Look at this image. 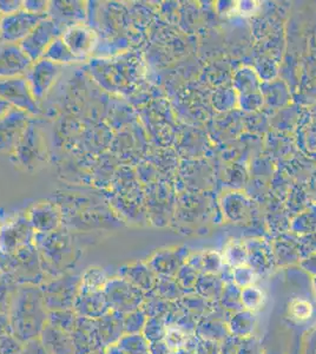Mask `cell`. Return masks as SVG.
<instances>
[{"label": "cell", "mask_w": 316, "mask_h": 354, "mask_svg": "<svg viewBox=\"0 0 316 354\" xmlns=\"http://www.w3.org/2000/svg\"><path fill=\"white\" fill-rule=\"evenodd\" d=\"M46 158L48 147L44 133L33 120L11 155V161L19 169L33 171L44 165Z\"/></svg>", "instance_id": "1"}, {"label": "cell", "mask_w": 316, "mask_h": 354, "mask_svg": "<svg viewBox=\"0 0 316 354\" xmlns=\"http://www.w3.org/2000/svg\"><path fill=\"white\" fill-rule=\"evenodd\" d=\"M0 100L32 117L41 113L24 76L0 80Z\"/></svg>", "instance_id": "2"}, {"label": "cell", "mask_w": 316, "mask_h": 354, "mask_svg": "<svg viewBox=\"0 0 316 354\" xmlns=\"http://www.w3.org/2000/svg\"><path fill=\"white\" fill-rule=\"evenodd\" d=\"M63 32L64 30L60 28L56 21L46 17L19 45L28 58L35 63L44 58L45 53L48 51L50 45L53 44L57 38L62 37Z\"/></svg>", "instance_id": "3"}, {"label": "cell", "mask_w": 316, "mask_h": 354, "mask_svg": "<svg viewBox=\"0 0 316 354\" xmlns=\"http://www.w3.org/2000/svg\"><path fill=\"white\" fill-rule=\"evenodd\" d=\"M33 117L25 111L11 108L0 118V153L12 155Z\"/></svg>", "instance_id": "4"}, {"label": "cell", "mask_w": 316, "mask_h": 354, "mask_svg": "<svg viewBox=\"0 0 316 354\" xmlns=\"http://www.w3.org/2000/svg\"><path fill=\"white\" fill-rule=\"evenodd\" d=\"M62 70V65L56 64L45 58L35 62L31 68H28L24 76L25 80L28 82V88L38 103L43 101L48 91L53 88Z\"/></svg>", "instance_id": "5"}, {"label": "cell", "mask_w": 316, "mask_h": 354, "mask_svg": "<svg viewBox=\"0 0 316 354\" xmlns=\"http://www.w3.org/2000/svg\"><path fill=\"white\" fill-rule=\"evenodd\" d=\"M46 17L48 16H36L26 12L24 10L1 17L0 41L20 44Z\"/></svg>", "instance_id": "6"}, {"label": "cell", "mask_w": 316, "mask_h": 354, "mask_svg": "<svg viewBox=\"0 0 316 354\" xmlns=\"http://www.w3.org/2000/svg\"><path fill=\"white\" fill-rule=\"evenodd\" d=\"M32 64L19 44L0 41V80L25 76Z\"/></svg>", "instance_id": "7"}, {"label": "cell", "mask_w": 316, "mask_h": 354, "mask_svg": "<svg viewBox=\"0 0 316 354\" xmlns=\"http://www.w3.org/2000/svg\"><path fill=\"white\" fill-rule=\"evenodd\" d=\"M62 39L80 61H84L89 55H91L97 45L96 32L85 24L66 28L62 35Z\"/></svg>", "instance_id": "8"}, {"label": "cell", "mask_w": 316, "mask_h": 354, "mask_svg": "<svg viewBox=\"0 0 316 354\" xmlns=\"http://www.w3.org/2000/svg\"><path fill=\"white\" fill-rule=\"evenodd\" d=\"M86 15L84 1H50L48 17L64 31L75 25L84 24Z\"/></svg>", "instance_id": "9"}, {"label": "cell", "mask_w": 316, "mask_h": 354, "mask_svg": "<svg viewBox=\"0 0 316 354\" xmlns=\"http://www.w3.org/2000/svg\"><path fill=\"white\" fill-rule=\"evenodd\" d=\"M30 221L37 230L48 232L59 225V210L53 202H39L30 210Z\"/></svg>", "instance_id": "10"}, {"label": "cell", "mask_w": 316, "mask_h": 354, "mask_svg": "<svg viewBox=\"0 0 316 354\" xmlns=\"http://www.w3.org/2000/svg\"><path fill=\"white\" fill-rule=\"evenodd\" d=\"M45 59L53 62L58 65L73 64L80 61V58H77L70 50L68 46L65 45L64 41L62 39V37L57 38L56 41H53V44L50 45L48 51L44 55Z\"/></svg>", "instance_id": "11"}, {"label": "cell", "mask_w": 316, "mask_h": 354, "mask_svg": "<svg viewBox=\"0 0 316 354\" xmlns=\"http://www.w3.org/2000/svg\"><path fill=\"white\" fill-rule=\"evenodd\" d=\"M50 1L48 0H25L23 10L36 16H48Z\"/></svg>", "instance_id": "12"}, {"label": "cell", "mask_w": 316, "mask_h": 354, "mask_svg": "<svg viewBox=\"0 0 316 354\" xmlns=\"http://www.w3.org/2000/svg\"><path fill=\"white\" fill-rule=\"evenodd\" d=\"M312 312V305L309 302L304 301V300H295L290 305V313H292V318L300 320V322L310 318Z\"/></svg>", "instance_id": "13"}, {"label": "cell", "mask_w": 316, "mask_h": 354, "mask_svg": "<svg viewBox=\"0 0 316 354\" xmlns=\"http://www.w3.org/2000/svg\"><path fill=\"white\" fill-rule=\"evenodd\" d=\"M23 10L21 0H0V13L1 16H8Z\"/></svg>", "instance_id": "14"}, {"label": "cell", "mask_w": 316, "mask_h": 354, "mask_svg": "<svg viewBox=\"0 0 316 354\" xmlns=\"http://www.w3.org/2000/svg\"><path fill=\"white\" fill-rule=\"evenodd\" d=\"M12 106L6 103V102L0 100V118L4 116L5 113H8V110L11 109Z\"/></svg>", "instance_id": "15"}, {"label": "cell", "mask_w": 316, "mask_h": 354, "mask_svg": "<svg viewBox=\"0 0 316 354\" xmlns=\"http://www.w3.org/2000/svg\"><path fill=\"white\" fill-rule=\"evenodd\" d=\"M1 17L3 16H1V13H0V19H1Z\"/></svg>", "instance_id": "16"}]
</instances>
